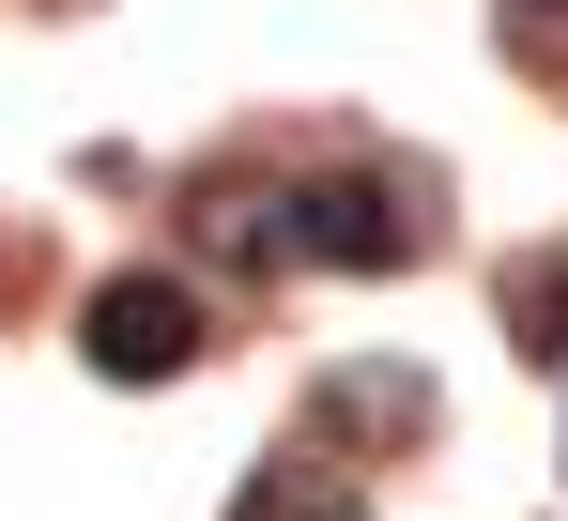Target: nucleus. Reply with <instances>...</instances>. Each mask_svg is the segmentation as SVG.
I'll return each instance as SVG.
<instances>
[{"label":"nucleus","instance_id":"f257e3e1","mask_svg":"<svg viewBox=\"0 0 568 521\" xmlns=\"http://www.w3.org/2000/svg\"><path fill=\"white\" fill-rule=\"evenodd\" d=\"M78 368L108 384H185L200 368V276H108L78 307Z\"/></svg>","mask_w":568,"mask_h":521},{"label":"nucleus","instance_id":"f03ea898","mask_svg":"<svg viewBox=\"0 0 568 521\" xmlns=\"http://www.w3.org/2000/svg\"><path fill=\"white\" fill-rule=\"evenodd\" d=\"M292 260L399 276V260H415V200H399L384 170H323V184H292Z\"/></svg>","mask_w":568,"mask_h":521},{"label":"nucleus","instance_id":"7ed1b4c3","mask_svg":"<svg viewBox=\"0 0 568 521\" xmlns=\"http://www.w3.org/2000/svg\"><path fill=\"white\" fill-rule=\"evenodd\" d=\"M200 246L231 260V276H292V184H231V200L200 215Z\"/></svg>","mask_w":568,"mask_h":521},{"label":"nucleus","instance_id":"20e7f679","mask_svg":"<svg viewBox=\"0 0 568 521\" xmlns=\"http://www.w3.org/2000/svg\"><path fill=\"white\" fill-rule=\"evenodd\" d=\"M507 323H523L538 368H568V260H523V276H507Z\"/></svg>","mask_w":568,"mask_h":521},{"label":"nucleus","instance_id":"39448f33","mask_svg":"<svg viewBox=\"0 0 568 521\" xmlns=\"http://www.w3.org/2000/svg\"><path fill=\"white\" fill-rule=\"evenodd\" d=\"M231 521H354V507H338V476H323V460H277V476H262Z\"/></svg>","mask_w":568,"mask_h":521},{"label":"nucleus","instance_id":"423d86ee","mask_svg":"<svg viewBox=\"0 0 568 521\" xmlns=\"http://www.w3.org/2000/svg\"><path fill=\"white\" fill-rule=\"evenodd\" d=\"M323 415H338V430H415L430 399H415L399 368H354V384H323Z\"/></svg>","mask_w":568,"mask_h":521},{"label":"nucleus","instance_id":"0eeeda50","mask_svg":"<svg viewBox=\"0 0 568 521\" xmlns=\"http://www.w3.org/2000/svg\"><path fill=\"white\" fill-rule=\"evenodd\" d=\"M491 31H507V62L568 78V0H491Z\"/></svg>","mask_w":568,"mask_h":521}]
</instances>
